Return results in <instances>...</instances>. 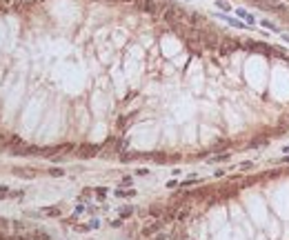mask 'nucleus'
I'll use <instances>...</instances> for the list:
<instances>
[{"instance_id": "nucleus-1", "label": "nucleus", "mask_w": 289, "mask_h": 240, "mask_svg": "<svg viewBox=\"0 0 289 240\" xmlns=\"http://www.w3.org/2000/svg\"><path fill=\"white\" fill-rule=\"evenodd\" d=\"M216 18H222V20H225V22H229L231 27H236V29H251V25L242 22V20H236V18H231L229 14H218Z\"/></svg>"}, {"instance_id": "nucleus-2", "label": "nucleus", "mask_w": 289, "mask_h": 240, "mask_svg": "<svg viewBox=\"0 0 289 240\" xmlns=\"http://www.w3.org/2000/svg\"><path fill=\"white\" fill-rule=\"evenodd\" d=\"M236 16H238V18H245V22H247V25H251V27L256 25V16H254V14H249L247 9H242V7H240V9H236Z\"/></svg>"}, {"instance_id": "nucleus-3", "label": "nucleus", "mask_w": 289, "mask_h": 240, "mask_svg": "<svg viewBox=\"0 0 289 240\" xmlns=\"http://www.w3.org/2000/svg\"><path fill=\"white\" fill-rule=\"evenodd\" d=\"M60 214H62L60 207H45V209H40V216H47V218H58Z\"/></svg>"}, {"instance_id": "nucleus-4", "label": "nucleus", "mask_w": 289, "mask_h": 240, "mask_svg": "<svg viewBox=\"0 0 289 240\" xmlns=\"http://www.w3.org/2000/svg\"><path fill=\"white\" fill-rule=\"evenodd\" d=\"M114 196L116 198H131V196H136V189H116Z\"/></svg>"}, {"instance_id": "nucleus-5", "label": "nucleus", "mask_w": 289, "mask_h": 240, "mask_svg": "<svg viewBox=\"0 0 289 240\" xmlns=\"http://www.w3.org/2000/svg\"><path fill=\"white\" fill-rule=\"evenodd\" d=\"M158 229H160V222H151V225H147L145 229H143V234L145 236H151V234H156Z\"/></svg>"}, {"instance_id": "nucleus-6", "label": "nucleus", "mask_w": 289, "mask_h": 240, "mask_svg": "<svg viewBox=\"0 0 289 240\" xmlns=\"http://www.w3.org/2000/svg\"><path fill=\"white\" fill-rule=\"evenodd\" d=\"M225 160H229V153H218V156H213L209 162H225Z\"/></svg>"}, {"instance_id": "nucleus-7", "label": "nucleus", "mask_w": 289, "mask_h": 240, "mask_svg": "<svg viewBox=\"0 0 289 240\" xmlns=\"http://www.w3.org/2000/svg\"><path fill=\"white\" fill-rule=\"evenodd\" d=\"M131 214H134V207H123L120 209V218H129Z\"/></svg>"}, {"instance_id": "nucleus-8", "label": "nucleus", "mask_w": 289, "mask_h": 240, "mask_svg": "<svg viewBox=\"0 0 289 240\" xmlns=\"http://www.w3.org/2000/svg\"><path fill=\"white\" fill-rule=\"evenodd\" d=\"M143 7H145V11H149V14H154V11H156V2H154V0H147Z\"/></svg>"}, {"instance_id": "nucleus-9", "label": "nucleus", "mask_w": 289, "mask_h": 240, "mask_svg": "<svg viewBox=\"0 0 289 240\" xmlns=\"http://www.w3.org/2000/svg\"><path fill=\"white\" fill-rule=\"evenodd\" d=\"M216 5H218L220 9H225V14H227V11H231V5L227 2V0H216Z\"/></svg>"}, {"instance_id": "nucleus-10", "label": "nucleus", "mask_w": 289, "mask_h": 240, "mask_svg": "<svg viewBox=\"0 0 289 240\" xmlns=\"http://www.w3.org/2000/svg\"><path fill=\"white\" fill-rule=\"evenodd\" d=\"M49 174H51V176H56V178H62V176H64V169H58V167H51V169H49Z\"/></svg>"}, {"instance_id": "nucleus-11", "label": "nucleus", "mask_w": 289, "mask_h": 240, "mask_svg": "<svg viewBox=\"0 0 289 240\" xmlns=\"http://www.w3.org/2000/svg\"><path fill=\"white\" fill-rule=\"evenodd\" d=\"M94 191H96V196H98L100 200H105V196H107V187H96Z\"/></svg>"}, {"instance_id": "nucleus-12", "label": "nucleus", "mask_w": 289, "mask_h": 240, "mask_svg": "<svg viewBox=\"0 0 289 240\" xmlns=\"http://www.w3.org/2000/svg\"><path fill=\"white\" fill-rule=\"evenodd\" d=\"M198 182H200V178H189V180H182L180 185L182 187H189V185H198Z\"/></svg>"}, {"instance_id": "nucleus-13", "label": "nucleus", "mask_w": 289, "mask_h": 240, "mask_svg": "<svg viewBox=\"0 0 289 240\" xmlns=\"http://www.w3.org/2000/svg\"><path fill=\"white\" fill-rule=\"evenodd\" d=\"M120 187H123V189H125V187H131V178L125 176V178H123V182H120Z\"/></svg>"}, {"instance_id": "nucleus-14", "label": "nucleus", "mask_w": 289, "mask_h": 240, "mask_svg": "<svg viewBox=\"0 0 289 240\" xmlns=\"http://www.w3.org/2000/svg\"><path fill=\"white\" fill-rule=\"evenodd\" d=\"M263 25L267 27V29H271V31H276V33H278V27H276V25H271L269 20H263Z\"/></svg>"}, {"instance_id": "nucleus-15", "label": "nucleus", "mask_w": 289, "mask_h": 240, "mask_svg": "<svg viewBox=\"0 0 289 240\" xmlns=\"http://www.w3.org/2000/svg\"><path fill=\"white\" fill-rule=\"evenodd\" d=\"M136 176H149V169H145V167L136 169Z\"/></svg>"}, {"instance_id": "nucleus-16", "label": "nucleus", "mask_w": 289, "mask_h": 240, "mask_svg": "<svg viewBox=\"0 0 289 240\" xmlns=\"http://www.w3.org/2000/svg\"><path fill=\"white\" fill-rule=\"evenodd\" d=\"M278 162H283V165H289V153H285V156L278 160Z\"/></svg>"}, {"instance_id": "nucleus-17", "label": "nucleus", "mask_w": 289, "mask_h": 240, "mask_svg": "<svg viewBox=\"0 0 289 240\" xmlns=\"http://www.w3.org/2000/svg\"><path fill=\"white\" fill-rule=\"evenodd\" d=\"M254 167V162H245V165H240V169H251Z\"/></svg>"}, {"instance_id": "nucleus-18", "label": "nucleus", "mask_w": 289, "mask_h": 240, "mask_svg": "<svg viewBox=\"0 0 289 240\" xmlns=\"http://www.w3.org/2000/svg\"><path fill=\"white\" fill-rule=\"evenodd\" d=\"M82 211H85V205H78V207H76V216L82 214Z\"/></svg>"}, {"instance_id": "nucleus-19", "label": "nucleus", "mask_w": 289, "mask_h": 240, "mask_svg": "<svg viewBox=\"0 0 289 240\" xmlns=\"http://www.w3.org/2000/svg\"><path fill=\"white\" fill-rule=\"evenodd\" d=\"M9 2H11V0H0V5H2V7H7Z\"/></svg>"}, {"instance_id": "nucleus-20", "label": "nucleus", "mask_w": 289, "mask_h": 240, "mask_svg": "<svg viewBox=\"0 0 289 240\" xmlns=\"http://www.w3.org/2000/svg\"><path fill=\"white\" fill-rule=\"evenodd\" d=\"M283 153H289V145H287V147H285V149H283Z\"/></svg>"}]
</instances>
